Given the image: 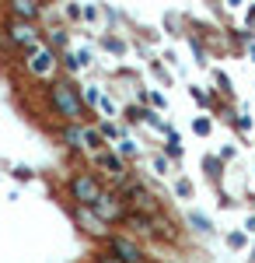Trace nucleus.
<instances>
[{
    "label": "nucleus",
    "instance_id": "f257e3e1",
    "mask_svg": "<svg viewBox=\"0 0 255 263\" xmlns=\"http://www.w3.org/2000/svg\"><path fill=\"white\" fill-rule=\"evenodd\" d=\"M49 102H53V109H56L67 123H80V116H84L80 95H77V88H74L70 81H56L53 84V88H49Z\"/></svg>",
    "mask_w": 255,
    "mask_h": 263
},
{
    "label": "nucleus",
    "instance_id": "9d476101",
    "mask_svg": "<svg viewBox=\"0 0 255 263\" xmlns=\"http://www.w3.org/2000/svg\"><path fill=\"white\" fill-rule=\"evenodd\" d=\"M63 141L80 151V147H84V123H70V126H63Z\"/></svg>",
    "mask_w": 255,
    "mask_h": 263
},
{
    "label": "nucleus",
    "instance_id": "4468645a",
    "mask_svg": "<svg viewBox=\"0 0 255 263\" xmlns=\"http://www.w3.org/2000/svg\"><path fill=\"white\" fill-rule=\"evenodd\" d=\"M101 112H105V116H116V105H112V99H109V95H101Z\"/></svg>",
    "mask_w": 255,
    "mask_h": 263
},
{
    "label": "nucleus",
    "instance_id": "20e7f679",
    "mask_svg": "<svg viewBox=\"0 0 255 263\" xmlns=\"http://www.w3.org/2000/svg\"><path fill=\"white\" fill-rule=\"evenodd\" d=\"M25 70H28L32 78H49V74L56 70V49H53V46H35V49L28 53V60H25Z\"/></svg>",
    "mask_w": 255,
    "mask_h": 263
},
{
    "label": "nucleus",
    "instance_id": "39448f33",
    "mask_svg": "<svg viewBox=\"0 0 255 263\" xmlns=\"http://www.w3.org/2000/svg\"><path fill=\"white\" fill-rule=\"evenodd\" d=\"M91 211H95L98 221H105V224H109V221H122V218H126V207H122V197H119V193H101L98 203H95Z\"/></svg>",
    "mask_w": 255,
    "mask_h": 263
},
{
    "label": "nucleus",
    "instance_id": "2eb2a0df",
    "mask_svg": "<svg viewBox=\"0 0 255 263\" xmlns=\"http://www.w3.org/2000/svg\"><path fill=\"white\" fill-rule=\"evenodd\" d=\"M98 263H122V260H119L116 253H109V249H101V253H98Z\"/></svg>",
    "mask_w": 255,
    "mask_h": 263
},
{
    "label": "nucleus",
    "instance_id": "f03ea898",
    "mask_svg": "<svg viewBox=\"0 0 255 263\" xmlns=\"http://www.w3.org/2000/svg\"><path fill=\"white\" fill-rule=\"evenodd\" d=\"M4 35L11 42V49H35L39 46V28L32 21H18V18H7L4 21Z\"/></svg>",
    "mask_w": 255,
    "mask_h": 263
},
{
    "label": "nucleus",
    "instance_id": "dca6fc26",
    "mask_svg": "<svg viewBox=\"0 0 255 263\" xmlns=\"http://www.w3.org/2000/svg\"><path fill=\"white\" fill-rule=\"evenodd\" d=\"M175 193H178V197H189V193H193V186H189L185 179H178L175 182Z\"/></svg>",
    "mask_w": 255,
    "mask_h": 263
},
{
    "label": "nucleus",
    "instance_id": "423d86ee",
    "mask_svg": "<svg viewBox=\"0 0 255 263\" xmlns=\"http://www.w3.org/2000/svg\"><path fill=\"white\" fill-rule=\"evenodd\" d=\"M109 253H116L122 263H143V249H140L133 239H126V235H109V246H105Z\"/></svg>",
    "mask_w": 255,
    "mask_h": 263
},
{
    "label": "nucleus",
    "instance_id": "f3484780",
    "mask_svg": "<svg viewBox=\"0 0 255 263\" xmlns=\"http://www.w3.org/2000/svg\"><path fill=\"white\" fill-rule=\"evenodd\" d=\"M133 151H137L133 141H119V155H133Z\"/></svg>",
    "mask_w": 255,
    "mask_h": 263
},
{
    "label": "nucleus",
    "instance_id": "6ab92c4d",
    "mask_svg": "<svg viewBox=\"0 0 255 263\" xmlns=\"http://www.w3.org/2000/svg\"><path fill=\"white\" fill-rule=\"evenodd\" d=\"M105 46H109L112 53H122V42H119V39H105Z\"/></svg>",
    "mask_w": 255,
    "mask_h": 263
},
{
    "label": "nucleus",
    "instance_id": "a211bd4d",
    "mask_svg": "<svg viewBox=\"0 0 255 263\" xmlns=\"http://www.w3.org/2000/svg\"><path fill=\"white\" fill-rule=\"evenodd\" d=\"M101 134H105V137H119V126H116V123H105Z\"/></svg>",
    "mask_w": 255,
    "mask_h": 263
},
{
    "label": "nucleus",
    "instance_id": "1a4fd4ad",
    "mask_svg": "<svg viewBox=\"0 0 255 263\" xmlns=\"http://www.w3.org/2000/svg\"><path fill=\"white\" fill-rule=\"evenodd\" d=\"M39 11L42 7L35 0H14V4H11V18H18V21H35Z\"/></svg>",
    "mask_w": 255,
    "mask_h": 263
},
{
    "label": "nucleus",
    "instance_id": "f8f14e48",
    "mask_svg": "<svg viewBox=\"0 0 255 263\" xmlns=\"http://www.w3.org/2000/svg\"><path fill=\"white\" fill-rule=\"evenodd\" d=\"M49 46H56V49H63V46H67V32H53V35H49Z\"/></svg>",
    "mask_w": 255,
    "mask_h": 263
},
{
    "label": "nucleus",
    "instance_id": "aec40b11",
    "mask_svg": "<svg viewBox=\"0 0 255 263\" xmlns=\"http://www.w3.org/2000/svg\"><path fill=\"white\" fill-rule=\"evenodd\" d=\"M196 134H210V123H206V120H196Z\"/></svg>",
    "mask_w": 255,
    "mask_h": 263
},
{
    "label": "nucleus",
    "instance_id": "0eeeda50",
    "mask_svg": "<svg viewBox=\"0 0 255 263\" xmlns=\"http://www.w3.org/2000/svg\"><path fill=\"white\" fill-rule=\"evenodd\" d=\"M122 193H126L130 203L137 207V214H154V211H157V200L143 190V186H140V182H126V186H122Z\"/></svg>",
    "mask_w": 255,
    "mask_h": 263
},
{
    "label": "nucleus",
    "instance_id": "6e6552de",
    "mask_svg": "<svg viewBox=\"0 0 255 263\" xmlns=\"http://www.w3.org/2000/svg\"><path fill=\"white\" fill-rule=\"evenodd\" d=\"M95 162H98L101 168L112 176V179H119V182L126 179V165H122V158H119V155H112V151H98V155H95Z\"/></svg>",
    "mask_w": 255,
    "mask_h": 263
},
{
    "label": "nucleus",
    "instance_id": "9b49d317",
    "mask_svg": "<svg viewBox=\"0 0 255 263\" xmlns=\"http://www.w3.org/2000/svg\"><path fill=\"white\" fill-rule=\"evenodd\" d=\"M101 141H105V134H101V130L84 126V151H95V155H98V151H101Z\"/></svg>",
    "mask_w": 255,
    "mask_h": 263
},
{
    "label": "nucleus",
    "instance_id": "7ed1b4c3",
    "mask_svg": "<svg viewBox=\"0 0 255 263\" xmlns=\"http://www.w3.org/2000/svg\"><path fill=\"white\" fill-rule=\"evenodd\" d=\"M101 193H105V190H101L98 176H91V172H77V176L70 179V197L77 200V207H95Z\"/></svg>",
    "mask_w": 255,
    "mask_h": 263
},
{
    "label": "nucleus",
    "instance_id": "ddd939ff",
    "mask_svg": "<svg viewBox=\"0 0 255 263\" xmlns=\"http://www.w3.org/2000/svg\"><path fill=\"white\" fill-rule=\"evenodd\" d=\"M189 221L196 224L199 232H210V221H206V218H203V214H189Z\"/></svg>",
    "mask_w": 255,
    "mask_h": 263
}]
</instances>
